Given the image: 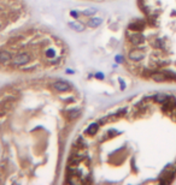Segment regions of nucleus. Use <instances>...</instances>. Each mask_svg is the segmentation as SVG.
Masks as SVG:
<instances>
[{"label":"nucleus","mask_w":176,"mask_h":185,"mask_svg":"<svg viewBox=\"0 0 176 185\" xmlns=\"http://www.w3.org/2000/svg\"><path fill=\"white\" fill-rule=\"evenodd\" d=\"M67 114H68L69 119H74L80 114V109H70V111L67 112Z\"/></svg>","instance_id":"obj_13"},{"label":"nucleus","mask_w":176,"mask_h":185,"mask_svg":"<svg viewBox=\"0 0 176 185\" xmlns=\"http://www.w3.org/2000/svg\"><path fill=\"white\" fill-rule=\"evenodd\" d=\"M101 23H103V19H101V18H99V17H93V18H91L89 21L87 22V25L89 27V28H98Z\"/></svg>","instance_id":"obj_10"},{"label":"nucleus","mask_w":176,"mask_h":185,"mask_svg":"<svg viewBox=\"0 0 176 185\" xmlns=\"http://www.w3.org/2000/svg\"><path fill=\"white\" fill-rule=\"evenodd\" d=\"M94 77L97 78V79H104V78H105V75H104L103 72H95Z\"/></svg>","instance_id":"obj_17"},{"label":"nucleus","mask_w":176,"mask_h":185,"mask_svg":"<svg viewBox=\"0 0 176 185\" xmlns=\"http://www.w3.org/2000/svg\"><path fill=\"white\" fill-rule=\"evenodd\" d=\"M12 60V54L7 51H0V61L1 63H7Z\"/></svg>","instance_id":"obj_11"},{"label":"nucleus","mask_w":176,"mask_h":185,"mask_svg":"<svg viewBox=\"0 0 176 185\" xmlns=\"http://www.w3.org/2000/svg\"><path fill=\"white\" fill-rule=\"evenodd\" d=\"M95 12H97V9H95V7H89V9H86L82 13L85 16H92V14H95Z\"/></svg>","instance_id":"obj_16"},{"label":"nucleus","mask_w":176,"mask_h":185,"mask_svg":"<svg viewBox=\"0 0 176 185\" xmlns=\"http://www.w3.org/2000/svg\"><path fill=\"white\" fill-rule=\"evenodd\" d=\"M129 41L134 45V46H140L145 42V36H143L140 31H137V33H133L129 36Z\"/></svg>","instance_id":"obj_4"},{"label":"nucleus","mask_w":176,"mask_h":185,"mask_svg":"<svg viewBox=\"0 0 176 185\" xmlns=\"http://www.w3.org/2000/svg\"><path fill=\"white\" fill-rule=\"evenodd\" d=\"M29 61H30V55L26 52L17 54L12 59V63H13L15 66H23V65H26V64H28Z\"/></svg>","instance_id":"obj_1"},{"label":"nucleus","mask_w":176,"mask_h":185,"mask_svg":"<svg viewBox=\"0 0 176 185\" xmlns=\"http://www.w3.org/2000/svg\"><path fill=\"white\" fill-rule=\"evenodd\" d=\"M123 59H124V58L122 57V55H119V54L115 57V60H116V63H118V64H122V63H123Z\"/></svg>","instance_id":"obj_18"},{"label":"nucleus","mask_w":176,"mask_h":185,"mask_svg":"<svg viewBox=\"0 0 176 185\" xmlns=\"http://www.w3.org/2000/svg\"><path fill=\"white\" fill-rule=\"evenodd\" d=\"M70 16H71V17H73V18H78V12L77 11H75V10H73V11H70Z\"/></svg>","instance_id":"obj_19"},{"label":"nucleus","mask_w":176,"mask_h":185,"mask_svg":"<svg viewBox=\"0 0 176 185\" xmlns=\"http://www.w3.org/2000/svg\"><path fill=\"white\" fill-rule=\"evenodd\" d=\"M67 74L73 75V74H75V71H74V70H71V69H68V70H67Z\"/></svg>","instance_id":"obj_21"},{"label":"nucleus","mask_w":176,"mask_h":185,"mask_svg":"<svg viewBox=\"0 0 176 185\" xmlns=\"http://www.w3.org/2000/svg\"><path fill=\"white\" fill-rule=\"evenodd\" d=\"M143 28H145V22L143 21H138V22H134L129 25V29L133 31H142Z\"/></svg>","instance_id":"obj_9"},{"label":"nucleus","mask_w":176,"mask_h":185,"mask_svg":"<svg viewBox=\"0 0 176 185\" xmlns=\"http://www.w3.org/2000/svg\"><path fill=\"white\" fill-rule=\"evenodd\" d=\"M98 130H99V124H98V123H92L89 126H88V129L86 130V132H87L88 135H95Z\"/></svg>","instance_id":"obj_12"},{"label":"nucleus","mask_w":176,"mask_h":185,"mask_svg":"<svg viewBox=\"0 0 176 185\" xmlns=\"http://www.w3.org/2000/svg\"><path fill=\"white\" fill-rule=\"evenodd\" d=\"M169 98H170V95L164 94V93H158V94L153 95V101H155L156 103H161V105H163Z\"/></svg>","instance_id":"obj_8"},{"label":"nucleus","mask_w":176,"mask_h":185,"mask_svg":"<svg viewBox=\"0 0 176 185\" xmlns=\"http://www.w3.org/2000/svg\"><path fill=\"white\" fill-rule=\"evenodd\" d=\"M128 58H129L132 61H140L145 58V52L140 48H137V50H132L128 54Z\"/></svg>","instance_id":"obj_3"},{"label":"nucleus","mask_w":176,"mask_h":185,"mask_svg":"<svg viewBox=\"0 0 176 185\" xmlns=\"http://www.w3.org/2000/svg\"><path fill=\"white\" fill-rule=\"evenodd\" d=\"M53 88L57 91H68L70 89V84L68 82H64V81H58L53 84Z\"/></svg>","instance_id":"obj_5"},{"label":"nucleus","mask_w":176,"mask_h":185,"mask_svg":"<svg viewBox=\"0 0 176 185\" xmlns=\"http://www.w3.org/2000/svg\"><path fill=\"white\" fill-rule=\"evenodd\" d=\"M151 78L153 79L155 82H164V81H168L166 79V76L164 75L163 71H155L151 74Z\"/></svg>","instance_id":"obj_6"},{"label":"nucleus","mask_w":176,"mask_h":185,"mask_svg":"<svg viewBox=\"0 0 176 185\" xmlns=\"http://www.w3.org/2000/svg\"><path fill=\"white\" fill-rule=\"evenodd\" d=\"M153 46L156 48H158V50H164V48H165L164 41H162V40H156V41L153 42Z\"/></svg>","instance_id":"obj_14"},{"label":"nucleus","mask_w":176,"mask_h":185,"mask_svg":"<svg viewBox=\"0 0 176 185\" xmlns=\"http://www.w3.org/2000/svg\"><path fill=\"white\" fill-rule=\"evenodd\" d=\"M45 55H46L47 58L52 59V58H54V57H55V51L53 50V48H49V50H46V52H45Z\"/></svg>","instance_id":"obj_15"},{"label":"nucleus","mask_w":176,"mask_h":185,"mask_svg":"<svg viewBox=\"0 0 176 185\" xmlns=\"http://www.w3.org/2000/svg\"><path fill=\"white\" fill-rule=\"evenodd\" d=\"M162 109H163L164 113H169V114L173 113V112L176 109V98L175 96H170V98L163 103Z\"/></svg>","instance_id":"obj_2"},{"label":"nucleus","mask_w":176,"mask_h":185,"mask_svg":"<svg viewBox=\"0 0 176 185\" xmlns=\"http://www.w3.org/2000/svg\"><path fill=\"white\" fill-rule=\"evenodd\" d=\"M68 25H69L70 29H73L74 31H78V33L83 31L85 28H86V25H85L83 23H81V22H69Z\"/></svg>","instance_id":"obj_7"},{"label":"nucleus","mask_w":176,"mask_h":185,"mask_svg":"<svg viewBox=\"0 0 176 185\" xmlns=\"http://www.w3.org/2000/svg\"><path fill=\"white\" fill-rule=\"evenodd\" d=\"M118 82H119V84H121V90H124L125 89V83H124V81L122 78H118Z\"/></svg>","instance_id":"obj_20"}]
</instances>
